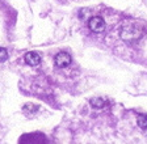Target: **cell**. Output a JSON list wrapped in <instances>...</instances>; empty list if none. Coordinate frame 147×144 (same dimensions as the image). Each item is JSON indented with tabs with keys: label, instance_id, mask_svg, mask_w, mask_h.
Masks as SVG:
<instances>
[{
	"label": "cell",
	"instance_id": "obj_1",
	"mask_svg": "<svg viewBox=\"0 0 147 144\" xmlns=\"http://www.w3.org/2000/svg\"><path fill=\"white\" fill-rule=\"evenodd\" d=\"M121 38L125 41H134L143 35V29L137 25H125L121 29Z\"/></svg>",
	"mask_w": 147,
	"mask_h": 144
},
{
	"label": "cell",
	"instance_id": "obj_2",
	"mask_svg": "<svg viewBox=\"0 0 147 144\" xmlns=\"http://www.w3.org/2000/svg\"><path fill=\"white\" fill-rule=\"evenodd\" d=\"M20 143H42V141H47L46 136L41 132H34V134H25L18 139Z\"/></svg>",
	"mask_w": 147,
	"mask_h": 144
},
{
	"label": "cell",
	"instance_id": "obj_3",
	"mask_svg": "<svg viewBox=\"0 0 147 144\" xmlns=\"http://www.w3.org/2000/svg\"><path fill=\"white\" fill-rule=\"evenodd\" d=\"M89 28H91V30L96 31V33H100V31H102L105 29V21L102 17H98V16H96V17H92L91 20H89Z\"/></svg>",
	"mask_w": 147,
	"mask_h": 144
},
{
	"label": "cell",
	"instance_id": "obj_4",
	"mask_svg": "<svg viewBox=\"0 0 147 144\" xmlns=\"http://www.w3.org/2000/svg\"><path fill=\"white\" fill-rule=\"evenodd\" d=\"M55 64L58 66V67H61V68L70 66L71 64L70 54H67V52H59L58 55L55 56Z\"/></svg>",
	"mask_w": 147,
	"mask_h": 144
},
{
	"label": "cell",
	"instance_id": "obj_5",
	"mask_svg": "<svg viewBox=\"0 0 147 144\" xmlns=\"http://www.w3.org/2000/svg\"><path fill=\"white\" fill-rule=\"evenodd\" d=\"M25 59V63H26L28 66H32V67H34V66H38L41 63V56L37 54V52L34 51H30V52H26L24 56Z\"/></svg>",
	"mask_w": 147,
	"mask_h": 144
},
{
	"label": "cell",
	"instance_id": "obj_6",
	"mask_svg": "<svg viewBox=\"0 0 147 144\" xmlns=\"http://www.w3.org/2000/svg\"><path fill=\"white\" fill-rule=\"evenodd\" d=\"M137 123L141 129H147V115L146 114H138L137 115Z\"/></svg>",
	"mask_w": 147,
	"mask_h": 144
},
{
	"label": "cell",
	"instance_id": "obj_7",
	"mask_svg": "<svg viewBox=\"0 0 147 144\" xmlns=\"http://www.w3.org/2000/svg\"><path fill=\"white\" fill-rule=\"evenodd\" d=\"M91 105L96 109H101V107H104L105 105V100L101 97H97V98H92L91 100Z\"/></svg>",
	"mask_w": 147,
	"mask_h": 144
},
{
	"label": "cell",
	"instance_id": "obj_8",
	"mask_svg": "<svg viewBox=\"0 0 147 144\" xmlns=\"http://www.w3.org/2000/svg\"><path fill=\"white\" fill-rule=\"evenodd\" d=\"M37 110H38V107H37L36 105H32V104H26V105H24V111H26V113H32V114H34Z\"/></svg>",
	"mask_w": 147,
	"mask_h": 144
},
{
	"label": "cell",
	"instance_id": "obj_9",
	"mask_svg": "<svg viewBox=\"0 0 147 144\" xmlns=\"http://www.w3.org/2000/svg\"><path fill=\"white\" fill-rule=\"evenodd\" d=\"M8 59V52L4 47H0V62H5Z\"/></svg>",
	"mask_w": 147,
	"mask_h": 144
}]
</instances>
